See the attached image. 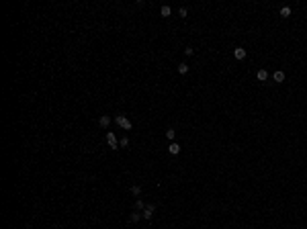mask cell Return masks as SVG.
I'll return each mask as SVG.
<instances>
[{
  "mask_svg": "<svg viewBox=\"0 0 307 229\" xmlns=\"http://www.w3.org/2000/svg\"><path fill=\"white\" fill-rule=\"evenodd\" d=\"M115 123L119 125V127H121L123 131H129V129L133 127V123H131V121L127 119L125 115H117V117H115Z\"/></svg>",
  "mask_w": 307,
  "mask_h": 229,
  "instance_id": "obj_1",
  "label": "cell"
},
{
  "mask_svg": "<svg viewBox=\"0 0 307 229\" xmlns=\"http://www.w3.org/2000/svg\"><path fill=\"white\" fill-rule=\"evenodd\" d=\"M107 143L111 145V149H119V139L115 137L113 131H108V133H107Z\"/></svg>",
  "mask_w": 307,
  "mask_h": 229,
  "instance_id": "obj_2",
  "label": "cell"
},
{
  "mask_svg": "<svg viewBox=\"0 0 307 229\" xmlns=\"http://www.w3.org/2000/svg\"><path fill=\"white\" fill-rule=\"evenodd\" d=\"M154 211H156V207H154V205H145V209H144V213H141V217H144L145 221H149V219L154 217Z\"/></svg>",
  "mask_w": 307,
  "mask_h": 229,
  "instance_id": "obj_3",
  "label": "cell"
},
{
  "mask_svg": "<svg viewBox=\"0 0 307 229\" xmlns=\"http://www.w3.org/2000/svg\"><path fill=\"white\" fill-rule=\"evenodd\" d=\"M168 151H170L172 156H178V154H180V145H178L176 141H172V143L168 145Z\"/></svg>",
  "mask_w": 307,
  "mask_h": 229,
  "instance_id": "obj_4",
  "label": "cell"
},
{
  "mask_svg": "<svg viewBox=\"0 0 307 229\" xmlns=\"http://www.w3.org/2000/svg\"><path fill=\"white\" fill-rule=\"evenodd\" d=\"M246 55H248V53H246V49H242V47H235V49H234V57H235V59H246Z\"/></svg>",
  "mask_w": 307,
  "mask_h": 229,
  "instance_id": "obj_5",
  "label": "cell"
},
{
  "mask_svg": "<svg viewBox=\"0 0 307 229\" xmlns=\"http://www.w3.org/2000/svg\"><path fill=\"white\" fill-rule=\"evenodd\" d=\"M272 78H274V82H276V84H281V82H285V72L276 70L274 74H272Z\"/></svg>",
  "mask_w": 307,
  "mask_h": 229,
  "instance_id": "obj_6",
  "label": "cell"
},
{
  "mask_svg": "<svg viewBox=\"0 0 307 229\" xmlns=\"http://www.w3.org/2000/svg\"><path fill=\"white\" fill-rule=\"evenodd\" d=\"M256 78H258L260 82H264V80H268V72L264 70V68H260V70L256 72Z\"/></svg>",
  "mask_w": 307,
  "mask_h": 229,
  "instance_id": "obj_7",
  "label": "cell"
},
{
  "mask_svg": "<svg viewBox=\"0 0 307 229\" xmlns=\"http://www.w3.org/2000/svg\"><path fill=\"white\" fill-rule=\"evenodd\" d=\"M98 125H100V127H108V125H111V117H108V115H103V117L98 119Z\"/></svg>",
  "mask_w": 307,
  "mask_h": 229,
  "instance_id": "obj_8",
  "label": "cell"
},
{
  "mask_svg": "<svg viewBox=\"0 0 307 229\" xmlns=\"http://www.w3.org/2000/svg\"><path fill=\"white\" fill-rule=\"evenodd\" d=\"M160 15H162V17H170V15H172V8H170L168 4H164L162 8H160Z\"/></svg>",
  "mask_w": 307,
  "mask_h": 229,
  "instance_id": "obj_9",
  "label": "cell"
},
{
  "mask_svg": "<svg viewBox=\"0 0 307 229\" xmlns=\"http://www.w3.org/2000/svg\"><path fill=\"white\" fill-rule=\"evenodd\" d=\"M281 17H283V18L291 17V8H289V6H283V8H281Z\"/></svg>",
  "mask_w": 307,
  "mask_h": 229,
  "instance_id": "obj_10",
  "label": "cell"
},
{
  "mask_svg": "<svg viewBox=\"0 0 307 229\" xmlns=\"http://www.w3.org/2000/svg\"><path fill=\"white\" fill-rule=\"evenodd\" d=\"M131 194L139 196V194H141V186H137V184H135V186H131Z\"/></svg>",
  "mask_w": 307,
  "mask_h": 229,
  "instance_id": "obj_11",
  "label": "cell"
},
{
  "mask_svg": "<svg viewBox=\"0 0 307 229\" xmlns=\"http://www.w3.org/2000/svg\"><path fill=\"white\" fill-rule=\"evenodd\" d=\"M166 137H168V139H174V137H176V131H174V129H166Z\"/></svg>",
  "mask_w": 307,
  "mask_h": 229,
  "instance_id": "obj_12",
  "label": "cell"
},
{
  "mask_svg": "<svg viewBox=\"0 0 307 229\" xmlns=\"http://www.w3.org/2000/svg\"><path fill=\"white\" fill-rule=\"evenodd\" d=\"M135 209H139V211H144V209H145V205H144V200H141V198H137V200H135Z\"/></svg>",
  "mask_w": 307,
  "mask_h": 229,
  "instance_id": "obj_13",
  "label": "cell"
},
{
  "mask_svg": "<svg viewBox=\"0 0 307 229\" xmlns=\"http://www.w3.org/2000/svg\"><path fill=\"white\" fill-rule=\"evenodd\" d=\"M188 72V66L186 64H178V74H186Z\"/></svg>",
  "mask_w": 307,
  "mask_h": 229,
  "instance_id": "obj_14",
  "label": "cell"
},
{
  "mask_svg": "<svg viewBox=\"0 0 307 229\" xmlns=\"http://www.w3.org/2000/svg\"><path fill=\"white\" fill-rule=\"evenodd\" d=\"M129 219L135 223V221H139V219H141V213H131V217H129Z\"/></svg>",
  "mask_w": 307,
  "mask_h": 229,
  "instance_id": "obj_15",
  "label": "cell"
},
{
  "mask_svg": "<svg viewBox=\"0 0 307 229\" xmlns=\"http://www.w3.org/2000/svg\"><path fill=\"white\" fill-rule=\"evenodd\" d=\"M119 147H129V139H127V137H123V139L119 141Z\"/></svg>",
  "mask_w": 307,
  "mask_h": 229,
  "instance_id": "obj_16",
  "label": "cell"
},
{
  "mask_svg": "<svg viewBox=\"0 0 307 229\" xmlns=\"http://www.w3.org/2000/svg\"><path fill=\"white\" fill-rule=\"evenodd\" d=\"M178 15H180V18H186V15H188V10H186V8L182 6L180 10H178Z\"/></svg>",
  "mask_w": 307,
  "mask_h": 229,
  "instance_id": "obj_17",
  "label": "cell"
},
{
  "mask_svg": "<svg viewBox=\"0 0 307 229\" xmlns=\"http://www.w3.org/2000/svg\"><path fill=\"white\" fill-rule=\"evenodd\" d=\"M193 51H195L193 47H186V49H184V55H193Z\"/></svg>",
  "mask_w": 307,
  "mask_h": 229,
  "instance_id": "obj_18",
  "label": "cell"
}]
</instances>
